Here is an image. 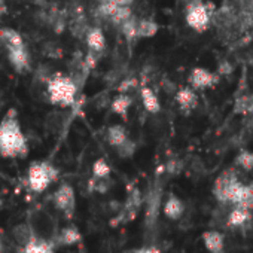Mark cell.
Segmentation results:
<instances>
[{
	"label": "cell",
	"mask_w": 253,
	"mask_h": 253,
	"mask_svg": "<svg viewBox=\"0 0 253 253\" xmlns=\"http://www.w3.org/2000/svg\"><path fill=\"white\" fill-rule=\"evenodd\" d=\"M140 97H142V103L143 107L146 109V112L149 113H160L161 110V103L158 95L155 94V91L149 86H142L140 88Z\"/></svg>",
	"instance_id": "d6986e66"
},
{
	"label": "cell",
	"mask_w": 253,
	"mask_h": 253,
	"mask_svg": "<svg viewBox=\"0 0 253 253\" xmlns=\"http://www.w3.org/2000/svg\"><path fill=\"white\" fill-rule=\"evenodd\" d=\"M134 152H136V143L131 139H128L126 142H124L121 146L116 148V154L121 158H130V157L134 155Z\"/></svg>",
	"instance_id": "83f0119b"
},
{
	"label": "cell",
	"mask_w": 253,
	"mask_h": 253,
	"mask_svg": "<svg viewBox=\"0 0 253 253\" xmlns=\"http://www.w3.org/2000/svg\"><path fill=\"white\" fill-rule=\"evenodd\" d=\"M130 137H128V131H126V128L124 125L121 124H113L109 126V130H107V134H106V140L107 143L112 146V148H118L121 146L124 142H126Z\"/></svg>",
	"instance_id": "2e32d148"
},
{
	"label": "cell",
	"mask_w": 253,
	"mask_h": 253,
	"mask_svg": "<svg viewBox=\"0 0 253 253\" xmlns=\"http://www.w3.org/2000/svg\"><path fill=\"white\" fill-rule=\"evenodd\" d=\"M252 222V210L241 206H234L226 216V226L229 228H243Z\"/></svg>",
	"instance_id": "4fadbf2b"
},
{
	"label": "cell",
	"mask_w": 253,
	"mask_h": 253,
	"mask_svg": "<svg viewBox=\"0 0 253 253\" xmlns=\"http://www.w3.org/2000/svg\"><path fill=\"white\" fill-rule=\"evenodd\" d=\"M235 164L240 166L243 170H253V152L250 151H243L238 154L237 160H235Z\"/></svg>",
	"instance_id": "484cf974"
},
{
	"label": "cell",
	"mask_w": 253,
	"mask_h": 253,
	"mask_svg": "<svg viewBox=\"0 0 253 253\" xmlns=\"http://www.w3.org/2000/svg\"><path fill=\"white\" fill-rule=\"evenodd\" d=\"M121 32L122 35L128 39V41H133V39H139V20L136 17H131L130 20H126L125 23H122L121 26Z\"/></svg>",
	"instance_id": "7402d4cb"
},
{
	"label": "cell",
	"mask_w": 253,
	"mask_h": 253,
	"mask_svg": "<svg viewBox=\"0 0 253 253\" xmlns=\"http://www.w3.org/2000/svg\"><path fill=\"white\" fill-rule=\"evenodd\" d=\"M46 92L49 101L54 106L70 107L76 101L78 95V82L64 75H54L46 84Z\"/></svg>",
	"instance_id": "7a4b0ae2"
},
{
	"label": "cell",
	"mask_w": 253,
	"mask_h": 253,
	"mask_svg": "<svg viewBox=\"0 0 253 253\" xmlns=\"http://www.w3.org/2000/svg\"><path fill=\"white\" fill-rule=\"evenodd\" d=\"M18 253H55V243L51 238L36 235L26 246H18Z\"/></svg>",
	"instance_id": "30bf717a"
},
{
	"label": "cell",
	"mask_w": 253,
	"mask_h": 253,
	"mask_svg": "<svg viewBox=\"0 0 253 253\" xmlns=\"http://www.w3.org/2000/svg\"><path fill=\"white\" fill-rule=\"evenodd\" d=\"M5 252V244L2 241V238H0V253H3Z\"/></svg>",
	"instance_id": "d6a6232c"
},
{
	"label": "cell",
	"mask_w": 253,
	"mask_h": 253,
	"mask_svg": "<svg viewBox=\"0 0 253 253\" xmlns=\"http://www.w3.org/2000/svg\"><path fill=\"white\" fill-rule=\"evenodd\" d=\"M219 82V76L206 67H194L189 75V85L194 89H207Z\"/></svg>",
	"instance_id": "ba28073f"
},
{
	"label": "cell",
	"mask_w": 253,
	"mask_h": 253,
	"mask_svg": "<svg viewBox=\"0 0 253 253\" xmlns=\"http://www.w3.org/2000/svg\"><path fill=\"white\" fill-rule=\"evenodd\" d=\"M163 211H164V216L170 220H179L183 213H185V203L173 192L169 194L164 206H163Z\"/></svg>",
	"instance_id": "7c38bea8"
},
{
	"label": "cell",
	"mask_w": 253,
	"mask_h": 253,
	"mask_svg": "<svg viewBox=\"0 0 253 253\" xmlns=\"http://www.w3.org/2000/svg\"><path fill=\"white\" fill-rule=\"evenodd\" d=\"M57 179H58V169L49 161H35L29 167L27 183L29 188L36 194L46 191L49 185L54 183Z\"/></svg>",
	"instance_id": "3957f363"
},
{
	"label": "cell",
	"mask_w": 253,
	"mask_h": 253,
	"mask_svg": "<svg viewBox=\"0 0 253 253\" xmlns=\"http://www.w3.org/2000/svg\"><path fill=\"white\" fill-rule=\"evenodd\" d=\"M112 169L109 166V163L104 158H98L97 161H94L92 164V177L97 179H107L110 177Z\"/></svg>",
	"instance_id": "d4e9b609"
},
{
	"label": "cell",
	"mask_w": 253,
	"mask_h": 253,
	"mask_svg": "<svg viewBox=\"0 0 253 253\" xmlns=\"http://www.w3.org/2000/svg\"><path fill=\"white\" fill-rule=\"evenodd\" d=\"M238 177L235 174L234 170H225L216 180L213 185V195L214 198L222 203V204H228L232 195V191L235 189V186L238 185Z\"/></svg>",
	"instance_id": "5b68a950"
},
{
	"label": "cell",
	"mask_w": 253,
	"mask_h": 253,
	"mask_svg": "<svg viewBox=\"0 0 253 253\" xmlns=\"http://www.w3.org/2000/svg\"><path fill=\"white\" fill-rule=\"evenodd\" d=\"M85 42H86V46L89 51H94L98 54L103 52L106 48V38H104V33L100 27L89 29L85 35Z\"/></svg>",
	"instance_id": "9a60e30c"
},
{
	"label": "cell",
	"mask_w": 253,
	"mask_h": 253,
	"mask_svg": "<svg viewBox=\"0 0 253 253\" xmlns=\"http://www.w3.org/2000/svg\"><path fill=\"white\" fill-rule=\"evenodd\" d=\"M3 206H5V201H3V198H2V197H0V210L3 209Z\"/></svg>",
	"instance_id": "836d02e7"
},
{
	"label": "cell",
	"mask_w": 253,
	"mask_h": 253,
	"mask_svg": "<svg viewBox=\"0 0 253 253\" xmlns=\"http://www.w3.org/2000/svg\"><path fill=\"white\" fill-rule=\"evenodd\" d=\"M0 42H2L6 48L24 45L23 36H21L15 29H11V27H3V29H0Z\"/></svg>",
	"instance_id": "44dd1931"
},
{
	"label": "cell",
	"mask_w": 253,
	"mask_h": 253,
	"mask_svg": "<svg viewBox=\"0 0 253 253\" xmlns=\"http://www.w3.org/2000/svg\"><path fill=\"white\" fill-rule=\"evenodd\" d=\"M136 253H161V252L158 250V247L149 246V247H142V249H139Z\"/></svg>",
	"instance_id": "4dcf8cb0"
},
{
	"label": "cell",
	"mask_w": 253,
	"mask_h": 253,
	"mask_svg": "<svg viewBox=\"0 0 253 253\" xmlns=\"http://www.w3.org/2000/svg\"><path fill=\"white\" fill-rule=\"evenodd\" d=\"M8 14V6L5 0H0V18H3Z\"/></svg>",
	"instance_id": "1f68e13d"
},
{
	"label": "cell",
	"mask_w": 253,
	"mask_h": 253,
	"mask_svg": "<svg viewBox=\"0 0 253 253\" xmlns=\"http://www.w3.org/2000/svg\"><path fill=\"white\" fill-rule=\"evenodd\" d=\"M52 201H54V206L61 213H64L66 217H72L75 214L76 195H75V189L72 188V185L63 183L61 186H58V189L52 195Z\"/></svg>",
	"instance_id": "52a82bcc"
},
{
	"label": "cell",
	"mask_w": 253,
	"mask_h": 253,
	"mask_svg": "<svg viewBox=\"0 0 253 253\" xmlns=\"http://www.w3.org/2000/svg\"><path fill=\"white\" fill-rule=\"evenodd\" d=\"M89 189L91 191H95L98 194H106L109 189H110V179H97V177H92L89 180Z\"/></svg>",
	"instance_id": "4316f807"
},
{
	"label": "cell",
	"mask_w": 253,
	"mask_h": 253,
	"mask_svg": "<svg viewBox=\"0 0 253 253\" xmlns=\"http://www.w3.org/2000/svg\"><path fill=\"white\" fill-rule=\"evenodd\" d=\"M160 27L154 20H139V39H149L158 33Z\"/></svg>",
	"instance_id": "603a6c76"
},
{
	"label": "cell",
	"mask_w": 253,
	"mask_h": 253,
	"mask_svg": "<svg viewBox=\"0 0 253 253\" xmlns=\"http://www.w3.org/2000/svg\"><path fill=\"white\" fill-rule=\"evenodd\" d=\"M180 170H182V163L179 160H171L167 163V171L170 174H177L180 173Z\"/></svg>",
	"instance_id": "f546056e"
},
{
	"label": "cell",
	"mask_w": 253,
	"mask_h": 253,
	"mask_svg": "<svg viewBox=\"0 0 253 253\" xmlns=\"http://www.w3.org/2000/svg\"><path fill=\"white\" fill-rule=\"evenodd\" d=\"M36 235L38 234H36L35 228L32 226V223H20V225L14 226V229H12V237L20 247L30 243Z\"/></svg>",
	"instance_id": "ac0fdd59"
},
{
	"label": "cell",
	"mask_w": 253,
	"mask_h": 253,
	"mask_svg": "<svg viewBox=\"0 0 253 253\" xmlns=\"http://www.w3.org/2000/svg\"><path fill=\"white\" fill-rule=\"evenodd\" d=\"M185 21H186L188 27L192 29L194 32L204 33L210 26L211 14H210L207 5H204L201 0H192L186 8Z\"/></svg>",
	"instance_id": "277c9868"
},
{
	"label": "cell",
	"mask_w": 253,
	"mask_h": 253,
	"mask_svg": "<svg viewBox=\"0 0 253 253\" xmlns=\"http://www.w3.org/2000/svg\"><path fill=\"white\" fill-rule=\"evenodd\" d=\"M6 51H8L9 64L17 73H24L30 69V54L26 45L11 46V48H6Z\"/></svg>",
	"instance_id": "9c48e42d"
},
{
	"label": "cell",
	"mask_w": 253,
	"mask_h": 253,
	"mask_svg": "<svg viewBox=\"0 0 253 253\" xmlns=\"http://www.w3.org/2000/svg\"><path fill=\"white\" fill-rule=\"evenodd\" d=\"M81 240H82L81 231L76 226L70 225V226L63 228L52 241L58 243V244H63V246H73V244H78Z\"/></svg>",
	"instance_id": "e0dca14e"
},
{
	"label": "cell",
	"mask_w": 253,
	"mask_h": 253,
	"mask_svg": "<svg viewBox=\"0 0 253 253\" xmlns=\"http://www.w3.org/2000/svg\"><path fill=\"white\" fill-rule=\"evenodd\" d=\"M29 143L23 133L20 118L15 109H11L0 119V155L3 158H26Z\"/></svg>",
	"instance_id": "6da1fadb"
},
{
	"label": "cell",
	"mask_w": 253,
	"mask_h": 253,
	"mask_svg": "<svg viewBox=\"0 0 253 253\" xmlns=\"http://www.w3.org/2000/svg\"><path fill=\"white\" fill-rule=\"evenodd\" d=\"M203 243L209 253H225V237L216 229L206 231L203 234Z\"/></svg>",
	"instance_id": "5bb4252c"
},
{
	"label": "cell",
	"mask_w": 253,
	"mask_h": 253,
	"mask_svg": "<svg viewBox=\"0 0 253 253\" xmlns=\"http://www.w3.org/2000/svg\"><path fill=\"white\" fill-rule=\"evenodd\" d=\"M174 98H176V103L179 104L180 110L185 112V113L192 112L198 106V97H197V94H195V91H194L192 86H183V88H180L176 92Z\"/></svg>",
	"instance_id": "8fae6325"
},
{
	"label": "cell",
	"mask_w": 253,
	"mask_h": 253,
	"mask_svg": "<svg viewBox=\"0 0 253 253\" xmlns=\"http://www.w3.org/2000/svg\"><path fill=\"white\" fill-rule=\"evenodd\" d=\"M234 72V66L226 61V60H222L219 64H217V73L222 75V76H226V75H231Z\"/></svg>",
	"instance_id": "f1b7e54d"
},
{
	"label": "cell",
	"mask_w": 253,
	"mask_h": 253,
	"mask_svg": "<svg viewBox=\"0 0 253 253\" xmlns=\"http://www.w3.org/2000/svg\"><path fill=\"white\" fill-rule=\"evenodd\" d=\"M133 104V98L128 95V94H125V92H121L118 94L112 103H110V109L115 115H119L122 118H126V115H128V110Z\"/></svg>",
	"instance_id": "ffe728a7"
},
{
	"label": "cell",
	"mask_w": 253,
	"mask_h": 253,
	"mask_svg": "<svg viewBox=\"0 0 253 253\" xmlns=\"http://www.w3.org/2000/svg\"><path fill=\"white\" fill-rule=\"evenodd\" d=\"M140 207H142V194L139 189H133L128 194V198H126L124 207L119 210L118 216L112 219V226H116L119 223H128L134 220L140 211Z\"/></svg>",
	"instance_id": "8992f818"
},
{
	"label": "cell",
	"mask_w": 253,
	"mask_h": 253,
	"mask_svg": "<svg viewBox=\"0 0 253 253\" xmlns=\"http://www.w3.org/2000/svg\"><path fill=\"white\" fill-rule=\"evenodd\" d=\"M131 17H133V12H131L130 6H116L109 18H110L112 23L121 26L122 23H125L126 20H130Z\"/></svg>",
	"instance_id": "cb8c5ba5"
}]
</instances>
